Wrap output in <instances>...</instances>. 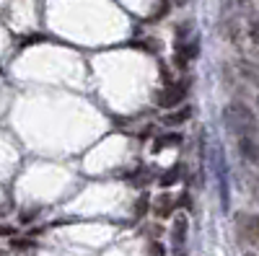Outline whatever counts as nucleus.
Here are the masks:
<instances>
[{"label": "nucleus", "mask_w": 259, "mask_h": 256, "mask_svg": "<svg viewBox=\"0 0 259 256\" xmlns=\"http://www.w3.org/2000/svg\"><path fill=\"white\" fill-rule=\"evenodd\" d=\"M241 236L259 251V215H239Z\"/></svg>", "instance_id": "4"}, {"label": "nucleus", "mask_w": 259, "mask_h": 256, "mask_svg": "<svg viewBox=\"0 0 259 256\" xmlns=\"http://www.w3.org/2000/svg\"><path fill=\"white\" fill-rule=\"evenodd\" d=\"M179 142H182V135H179V132H166V135L156 137L153 153H161V150H166V147H177Z\"/></svg>", "instance_id": "8"}, {"label": "nucleus", "mask_w": 259, "mask_h": 256, "mask_svg": "<svg viewBox=\"0 0 259 256\" xmlns=\"http://www.w3.org/2000/svg\"><path fill=\"white\" fill-rule=\"evenodd\" d=\"M179 176H182V166H174V168H168L166 174L161 176V186H163V189L174 186V184L179 181Z\"/></svg>", "instance_id": "11"}, {"label": "nucleus", "mask_w": 259, "mask_h": 256, "mask_svg": "<svg viewBox=\"0 0 259 256\" xmlns=\"http://www.w3.org/2000/svg\"><path fill=\"white\" fill-rule=\"evenodd\" d=\"M197 55H200V44H197V41H184L182 39L177 44V49H174V65L177 68H187Z\"/></svg>", "instance_id": "3"}, {"label": "nucleus", "mask_w": 259, "mask_h": 256, "mask_svg": "<svg viewBox=\"0 0 259 256\" xmlns=\"http://www.w3.org/2000/svg\"><path fill=\"white\" fill-rule=\"evenodd\" d=\"M189 117H192V106H182V109L166 114V117H163V124H166V127H179V124H184Z\"/></svg>", "instance_id": "9"}, {"label": "nucleus", "mask_w": 259, "mask_h": 256, "mask_svg": "<svg viewBox=\"0 0 259 256\" xmlns=\"http://www.w3.org/2000/svg\"><path fill=\"white\" fill-rule=\"evenodd\" d=\"M249 41L251 44H259V21H251V26H249Z\"/></svg>", "instance_id": "13"}, {"label": "nucleus", "mask_w": 259, "mask_h": 256, "mask_svg": "<svg viewBox=\"0 0 259 256\" xmlns=\"http://www.w3.org/2000/svg\"><path fill=\"white\" fill-rule=\"evenodd\" d=\"M174 210H177V202H174V197H171L168 191H163V194L156 197V202H153V212H156L161 220L171 218V215H174Z\"/></svg>", "instance_id": "5"}, {"label": "nucleus", "mask_w": 259, "mask_h": 256, "mask_svg": "<svg viewBox=\"0 0 259 256\" xmlns=\"http://www.w3.org/2000/svg\"><path fill=\"white\" fill-rule=\"evenodd\" d=\"M148 256H163V243L161 241H153L148 248Z\"/></svg>", "instance_id": "15"}, {"label": "nucleus", "mask_w": 259, "mask_h": 256, "mask_svg": "<svg viewBox=\"0 0 259 256\" xmlns=\"http://www.w3.org/2000/svg\"><path fill=\"white\" fill-rule=\"evenodd\" d=\"M251 57L259 62V44H251Z\"/></svg>", "instance_id": "18"}, {"label": "nucleus", "mask_w": 259, "mask_h": 256, "mask_svg": "<svg viewBox=\"0 0 259 256\" xmlns=\"http://www.w3.org/2000/svg\"><path fill=\"white\" fill-rule=\"evenodd\" d=\"M244 256H256V253H251V251H249V253H244Z\"/></svg>", "instance_id": "19"}, {"label": "nucleus", "mask_w": 259, "mask_h": 256, "mask_svg": "<svg viewBox=\"0 0 259 256\" xmlns=\"http://www.w3.org/2000/svg\"><path fill=\"white\" fill-rule=\"evenodd\" d=\"M223 3V11L233 18H239V16H249L254 11V0H221Z\"/></svg>", "instance_id": "6"}, {"label": "nucleus", "mask_w": 259, "mask_h": 256, "mask_svg": "<svg viewBox=\"0 0 259 256\" xmlns=\"http://www.w3.org/2000/svg\"><path fill=\"white\" fill-rule=\"evenodd\" d=\"M168 8H171V3H168V0H161V6L156 8V13H153V16H150V21H156V18H163V16L168 13Z\"/></svg>", "instance_id": "14"}, {"label": "nucleus", "mask_w": 259, "mask_h": 256, "mask_svg": "<svg viewBox=\"0 0 259 256\" xmlns=\"http://www.w3.org/2000/svg\"><path fill=\"white\" fill-rule=\"evenodd\" d=\"M148 207H150V199L143 194V197H138V202H135V218H143L145 212H148Z\"/></svg>", "instance_id": "12"}, {"label": "nucleus", "mask_w": 259, "mask_h": 256, "mask_svg": "<svg viewBox=\"0 0 259 256\" xmlns=\"http://www.w3.org/2000/svg\"><path fill=\"white\" fill-rule=\"evenodd\" d=\"M223 119H226L228 130L236 137H254L256 135V117H254V112L249 109V106L241 104V101L228 104L226 112H223Z\"/></svg>", "instance_id": "1"}, {"label": "nucleus", "mask_w": 259, "mask_h": 256, "mask_svg": "<svg viewBox=\"0 0 259 256\" xmlns=\"http://www.w3.org/2000/svg\"><path fill=\"white\" fill-rule=\"evenodd\" d=\"M34 218H36V212H29V215L24 212V215H21V223H26V220H34Z\"/></svg>", "instance_id": "17"}, {"label": "nucleus", "mask_w": 259, "mask_h": 256, "mask_svg": "<svg viewBox=\"0 0 259 256\" xmlns=\"http://www.w3.org/2000/svg\"><path fill=\"white\" fill-rule=\"evenodd\" d=\"M187 228H189L187 218L184 215H177L174 218V225H171V243H174L177 248H182L184 241H187Z\"/></svg>", "instance_id": "7"}, {"label": "nucleus", "mask_w": 259, "mask_h": 256, "mask_svg": "<svg viewBox=\"0 0 259 256\" xmlns=\"http://www.w3.org/2000/svg\"><path fill=\"white\" fill-rule=\"evenodd\" d=\"M187 91H189V80L168 83L166 88L161 91V96H158V106H163V109H174V106H179L187 98Z\"/></svg>", "instance_id": "2"}, {"label": "nucleus", "mask_w": 259, "mask_h": 256, "mask_svg": "<svg viewBox=\"0 0 259 256\" xmlns=\"http://www.w3.org/2000/svg\"><path fill=\"white\" fill-rule=\"evenodd\" d=\"M239 150H241V156H244L246 161H256V156H259L254 137H239Z\"/></svg>", "instance_id": "10"}, {"label": "nucleus", "mask_w": 259, "mask_h": 256, "mask_svg": "<svg viewBox=\"0 0 259 256\" xmlns=\"http://www.w3.org/2000/svg\"><path fill=\"white\" fill-rule=\"evenodd\" d=\"M13 246H16V248H29L31 243H29V241H13Z\"/></svg>", "instance_id": "16"}]
</instances>
